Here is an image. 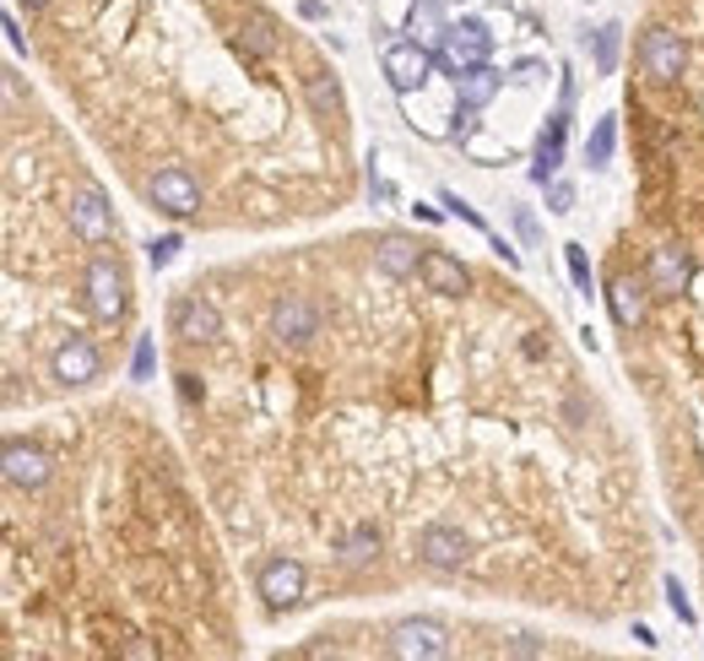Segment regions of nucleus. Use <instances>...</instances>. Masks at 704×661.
Listing matches in <instances>:
<instances>
[{"mask_svg": "<svg viewBox=\"0 0 704 661\" xmlns=\"http://www.w3.org/2000/svg\"><path fill=\"white\" fill-rule=\"evenodd\" d=\"M82 299H87V315H93V321L115 326V321H126V310H131V283H126V272H120L109 255H93V266H87V277H82Z\"/></svg>", "mask_w": 704, "mask_h": 661, "instance_id": "1", "label": "nucleus"}, {"mask_svg": "<svg viewBox=\"0 0 704 661\" xmlns=\"http://www.w3.org/2000/svg\"><path fill=\"white\" fill-rule=\"evenodd\" d=\"M488 55H493V33H488V22H477V16L450 22L444 38H439V71H450V76H466V71L482 65Z\"/></svg>", "mask_w": 704, "mask_h": 661, "instance_id": "2", "label": "nucleus"}, {"mask_svg": "<svg viewBox=\"0 0 704 661\" xmlns=\"http://www.w3.org/2000/svg\"><path fill=\"white\" fill-rule=\"evenodd\" d=\"M683 65H689L683 33H672V27H645V38H640V71H645L656 87H672V82L683 76Z\"/></svg>", "mask_w": 704, "mask_h": 661, "instance_id": "3", "label": "nucleus"}, {"mask_svg": "<svg viewBox=\"0 0 704 661\" xmlns=\"http://www.w3.org/2000/svg\"><path fill=\"white\" fill-rule=\"evenodd\" d=\"M385 651L396 661H439L450 657V629L439 618H402V624H391Z\"/></svg>", "mask_w": 704, "mask_h": 661, "instance_id": "4", "label": "nucleus"}, {"mask_svg": "<svg viewBox=\"0 0 704 661\" xmlns=\"http://www.w3.org/2000/svg\"><path fill=\"white\" fill-rule=\"evenodd\" d=\"M65 217H71V233L82 244H109L115 239V206H109V195L98 184H76Z\"/></svg>", "mask_w": 704, "mask_h": 661, "instance_id": "5", "label": "nucleus"}, {"mask_svg": "<svg viewBox=\"0 0 704 661\" xmlns=\"http://www.w3.org/2000/svg\"><path fill=\"white\" fill-rule=\"evenodd\" d=\"M413 548H418L422 564H428V569H439V575H450V569H461V564L472 558L466 531H461V526H450V520H428Z\"/></svg>", "mask_w": 704, "mask_h": 661, "instance_id": "6", "label": "nucleus"}, {"mask_svg": "<svg viewBox=\"0 0 704 661\" xmlns=\"http://www.w3.org/2000/svg\"><path fill=\"white\" fill-rule=\"evenodd\" d=\"M146 201L168 217H195L201 212V184L190 168H157L152 184H146Z\"/></svg>", "mask_w": 704, "mask_h": 661, "instance_id": "7", "label": "nucleus"}, {"mask_svg": "<svg viewBox=\"0 0 704 661\" xmlns=\"http://www.w3.org/2000/svg\"><path fill=\"white\" fill-rule=\"evenodd\" d=\"M325 326V310L314 304V299H303V293H282L277 304H272V336L277 341H293V347H303V341H314Z\"/></svg>", "mask_w": 704, "mask_h": 661, "instance_id": "8", "label": "nucleus"}, {"mask_svg": "<svg viewBox=\"0 0 704 661\" xmlns=\"http://www.w3.org/2000/svg\"><path fill=\"white\" fill-rule=\"evenodd\" d=\"M0 472H5V483H11V489L38 494V489L55 478V461H49L38 445H27V440H5V450H0Z\"/></svg>", "mask_w": 704, "mask_h": 661, "instance_id": "9", "label": "nucleus"}, {"mask_svg": "<svg viewBox=\"0 0 704 661\" xmlns=\"http://www.w3.org/2000/svg\"><path fill=\"white\" fill-rule=\"evenodd\" d=\"M433 65H439V55H428L418 38H402V44H391L385 49V82L407 98V93H418L422 82L433 76Z\"/></svg>", "mask_w": 704, "mask_h": 661, "instance_id": "10", "label": "nucleus"}, {"mask_svg": "<svg viewBox=\"0 0 704 661\" xmlns=\"http://www.w3.org/2000/svg\"><path fill=\"white\" fill-rule=\"evenodd\" d=\"M255 591H261V602H266L272 613L293 608V602L303 597V564H298V558H287V553L266 558V564L255 569Z\"/></svg>", "mask_w": 704, "mask_h": 661, "instance_id": "11", "label": "nucleus"}, {"mask_svg": "<svg viewBox=\"0 0 704 661\" xmlns=\"http://www.w3.org/2000/svg\"><path fill=\"white\" fill-rule=\"evenodd\" d=\"M49 369H55V380H60V385H93V380H98V369H104V352H98V341H93V336H65V341L55 347Z\"/></svg>", "mask_w": 704, "mask_h": 661, "instance_id": "12", "label": "nucleus"}, {"mask_svg": "<svg viewBox=\"0 0 704 661\" xmlns=\"http://www.w3.org/2000/svg\"><path fill=\"white\" fill-rule=\"evenodd\" d=\"M174 336L179 341H217L223 336V315H217V304L212 299H201V293H184V299H174Z\"/></svg>", "mask_w": 704, "mask_h": 661, "instance_id": "13", "label": "nucleus"}, {"mask_svg": "<svg viewBox=\"0 0 704 661\" xmlns=\"http://www.w3.org/2000/svg\"><path fill=\"white\" fill-rule=\"evenodd\" d=\"M645 283H651V293H656V299H678V293H689V283H694V261H689V250L661 244V250L651 255Z\"/></svg>", "mask_w": 704, "mask_h": 661, "instance_id": "14", "label": "nucleus"}, {"mask_svg": "<svg viewBox=\"0 0 704 661\" xmlns=\"http://www.w3.org/2000/svg\"><path fill=\"white\" fill-rule=\"evenodd\" d=\"M651 283H634V277H612L607 283V310H612V321L623 330H640L645 326V315H651V293H645Z\"/></svg>", "mask_w": 704, "mask_h": 661, "instance_id": "15", "label": "nucleus"}, {"mask_svg": "<svg viewBox=\"0 0 704 661\" xmlns=\"http://www.w3.org/2000/svg\"><path fill=\"white\" fill-rule=\"evenodd\" d=\"M418 277L428 283V293H444V299H461V293L472 288V272H466L455 255H444V250H422Z\"/></svg>", "mask_w": 704, "mask_h": 661, "instance_id": "16", "label": "nucleus"}, {"mask_svg": "<svg viewBox=\"0 0 704 661\" xmlns=\"http://www.w3.org/2000/svg\"><path fill=\"white\" fill-rule=\"evenodd\" d=\"M563 147H569V104H559V115L548 120V131H542V142H537V164H532V179H537V184L559 179Z\"/></svg>", "mask_w": 704, "mask_h": 661, "instance_id": "17", "label": "nucleus"}, {"mask_svg": "<svg viewBox=\"0 0 704 661\" xmlns=\"http://www.w3.org/2000/svg\"><path fill=\"white\" fill-rule=\"evenodd\" d=\"M374 266H380L385 277H418V266H422L418 239H407V233H385V239H380V250H374Z\"/></svg>", "mask_w": 704, "mask_h": 661, "instance_id": "18", "label": "nucleus"}, {"mask_svg": "<svg viewBox=\"0 0 704 661\" xmlns=\"http://www.w3.org/2000/svg\"><path fill=\"white\" fill-rule=\"evenodd\" d=\"M499 87H504V71H493L488 60H482V65H472L466 76H455V98H461V109H488V104L499 98Z\"/></svg>", "mask_w": 704, "mask_h": 661, "instance_id": "19", "label": "nucleus"}, {"mask_svg": "<svg viewBox=\"0 0 704 661\" xmlns=\"http://www.w3.org/2000/svg\"><path fill=\"white\" fill-rule=\"evenodd\" d=\"M374 553H380V526H369V520H363V526H347V531L336 537V558H342L347 569L369 564Z\"/></svg>", "mask_w": 704, "mask_h": 661, "instance_id": "20", "label": "nucleus"}, {"mask_svg": "<svg viewBox=\"0 0 704 661\" xmlns=\"http://www.w3.org/2000/svg\"><path fill=\"white\" fill-rule=\"evenodd\" d=\"M239 49H244V55H255V60H272V55H277V22H272L266 11L244 16V27H239Z\"/></svg>", "mask_w": 704, "mask_h": 661, "instance_id": "21", "label": "nucleus"}, {"mask_svg": "<svg viewBox=\"0 0 704 661\" xmlns=\"http://www.w3.org/2000/svg\"><path fill=\"white\" fill-rule=\"evenodd\" d=\"M618 55H623V22H601L590 33V65H596V76H612L618 71Z\"/></svg>", "mask_w": 704, "mask_h": 661, "instance_id": "22", "label": "nucleus"}, {"mask_svg": "<svg viewBox=\"0 0 704 661\" xmlns=\"http://www.w3.org/2000/svg\"><path fill=\"white\" fill-rule=\"evenodd\" d=\"M303 98H309V109H314L320 120L342 115V82H336L331 71H314V76H303Z\"/></svg>", "mask_w": 704, "mask_h": 661, "instance_id": "23", "label": "nucleus"}, {"mask_svg": "<svg viewBox=\"0 0 704 661\" xmlns=\"http://www.w3.org/2000/svg\"><path fill=\"white\" fill-rule=\"evenodd\" d=\"M612 153H618V120H612V115H601V120L590 125V136H585V164L607 168L612 164Z\"/></svg>", "mask_w": 704, "mask_h": 661, "instance_id": "24", "label": "nucleus"}, {"mask_svg": "<svg viewBox=\"0 0 704 661\" xmlns=\"http://www.w3.org/2000/svg\"><path fill=\"white\" fill-rule=\"evenodd\" d=\"M661 591H667V608H672V618H678L683 629H694V624H700V613H694V602H689L683 580H678V575H667V580H661Z\"/></svg>", "mask_w": 704, "mask_h": 661, "instance_id": "25", "label": "nucleus"}, {"mask_svg": "<svg viewBox=\"0 0 704 661\" xmlns=\"http://www.w3.org/2000/svg\"><path fill=\"white\" fill-rule=\"evenodd\" d=\"M444 27H450V22H444L439 0H418V5H413V33H418V38H444Z\"/></svg>", "mask_w": 704, "mask_h": 661, "instance_id": "26", "label": "nucleus"}, {"mask_svg": "<svg viewBox=\"0 0 704 661\" xmlns=\"http://www.w3.org/2000/svg\"><path fill=\"white\" fill-rule=\"evenodd\" d=\"M184 250V233H163V239H152L146 244V261H152V272H163V266H174V255Z\"/></svg>", "mask_w": 704, "mask_h": 661, "instance_id": "27", "label": "nucleus"}, {"mask_svg": "<svg viewBox=\"0 0 704 661\" xmlns=\"http://www.w3.org/2000/svg\"><path fill=\"white\" fill-rule=\"evenodd\" d=\"M563 266H569V283H574L580 293H590V255H585L580 244H563Z\"/></svg>", "mask_w": 704, "mask_h": 661, "instance_id": "28", "label": "nucleus"}, {"mask_svg": "<svg viewBox=\"0 0 704 661\" xmlns=\"http://www.w3.org/2000/svg\"><path fill=\"white\" fill-rule=\"evenodd\" d=\"M439 206H444L450 217H461V223H472L477 233H488V223H482V212H477V206H466V201H461L455 190H439Z\"/></svg>", "mask_w": 704, "mask_h": 661, "instance_id": "29", "label": "nucleus"}, {"mask_svg": "<svg viewBox=\"0 0 704 661\" xmlns=\"http://www.w3.org/2000/svg\"><path fill=\"white\" fill-rule=\"evenodd\" d=\"M542 190H548V212H553V217H569V212H574V184H569V179H548Z\"/></svg>", "mask_w": 704, "mask_h": 661, "instance_id": "30", "label": "nucleus"}, {"mask_svg": "<svg viewBox=\"0 0 704 661\" xmlns=\"http://www.w3.org/2000/svg\"><path fill=\"white\" fill-rule=\"evenodd\" d=\"M515 228H521L526 250H537V244H542V223H537V212H532V206H515Z\"/></svg>", "mask_w": 704, "mask_h": 661, "instance_id": "31", "label": "nucleus"}, {"mask_svg": "<svg viewBox=\"0 0 704 661\" xmlns=\"http://www.w3.org/2000/svg\"><path fill=\"white\" fill-rule=\"evenodd\" d=\"M131 380H152V336L136 341V358H131Z\"/></svg>", "mask_w": 704, "mask_h": 661, "instance_id": "32", "label": "nucleus"}, {"mask_svg": "<svg viewBox=\"0 0 704 661\" xmlns=\"http://www.w3.org/2000/svg\"><path fill=\"white\" fill-rule=\"evenodd\" d=\"M174 380H179V401H184V407H195V401H201V396H206V390H201V380H195V374H174Z\"/></svg>", "mask_w": 704, "mask_h": 661, "instance_id": "33", "label": "nucleus"}, {"mask_svg": "<svg viewBox=\"0 0 704 661\" xmlns=\"http://www.w3.org/2000/svg\"><path fill=\"white\" fill-rule=\"evenodd\" d=\"M548 646L537 640V635H521V640H510V657H542Z\"/></svg>", "mask_w": 704, "mask_h": 661, "instance_id": "34", "label": "nucleus"}, {"mask_svg": "<svg viewBox=\"0 0 704 661\" xmlns=\"http://www.w3.org/2000/svg\"><path fill=\"white\" fill-rule=\"evenodd\" d=\"M298 16H309V22H325V16H331V5H325V0H298Z\"/></svg>", "mask_w": 704, "mask_h": 661, "instance_id": "35", "label": "nucleus"}, {"mask_svg": "<svg viewBox=\"0 0 704 661\" xmlns=\"http://www.w3.org/2000/svg\"><path fill=\"white\" fill-rule=\"evenodd\" d=\"M5 38H11V49H16V55H22V49H27V38H22V33H16V16H5Z\"/></svg>", "mask_w": 704, "mask_h": 661, "instance_id": "36", "label": "nucleus"}, {"mask_svg": "<svg viewBox=\"0 0 704 661\" xmlns=\"http://www.w3.org/2000/svg\"><path fill=\"white\" fill-rule=\"evenodd\" d=\"M16 5H22V11H44L49 0H16Z\"/></svg>", "mask_w": 704, "mask_h": 661, "instance_id": "37", "label": "nucleus"}, {"mask_svg": "<svg viewBox=\"0 0 704 661\" xmlns=\"http://www.w3.org/2000/svg\"><path fill=\"white\" fill-rule=\"evenodd\" d=\"M439 5H450V0H439Z\"/></svg>", "mask_w": 704, "mask_h": 661, "instance_id": "38", "label": "nucleus"}]
</instances>
